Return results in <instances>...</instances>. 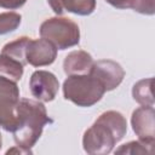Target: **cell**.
<instances>
[{"label":"cell","instance_id":"6da1fadb","mask_svg":"<svg viewBox=\"0 0 155 155\" xmlns=\"http://www.w3.org/2000/svg\"><path fill=\"white\" fill-rule=\"evenodd\" d=\"M127 132L125 116L116 110L102 113L82 137L84 150L90 155L109 154Z\"/></svg>","mask_w":155,"mask_h":155},{"label":"cell","instance_id":"7a4b0ae2","mask_svg":"<svg viewBox=\"0 0 155 155\" xmlns=\"http://www.w3.org/2000/svg\"><path fill=\"white\" fill-rule=\"evenodd\" d=\"M53 120L48 116L42 102L29 98L19 99L17 107V122L13 130V139L17 145L31 149L44 131L47 124Z\"/></svg>","mask_w":155,"mask_h":155},{"label":"cell","instance_id":"3957f363","mask_svg":"<svg viewBox=\"0 0 155 155\" xmlns=\"http://www.w3.org/2000/svg\"><path fill=\"white\" fill-rule=\"evenodd\" d=\"M105 90L91 74L68 75L63 82V96L78 107L88 108L102 99Z\"/></svg>","mask_w":155,"mask_h":155},{"label":"cell","instance_id":"277c9868","mask_svg":"<svg viewBox=\"0 0 155 155\" xmlns=\"http://www.w3.org/2000/svg\"><path fill=\"white\" fill-rule=\"evenodd\" d=\"M40 36L52 42L57 50H67L80 42V29L70 18L51 17L41 23Z\"/></svg>","mask_w":155,"mask_h":155},{"label":"cell","instance_id":"5b68a950","mask_svg":"<svg viewBox=\"0 0 155 155\" xmlns=\"http://www.w3.org/2000/svg\"><path fill=\"white\" fill-rule=\"evenodd\" d=\"M19 103V87L17 82L0 76V127L13 132L17 122V107Z\"/></svg>","mask_w":155,"mask_h":155},{"label":"cell","instance_id":"8992f818","mask_svg":"<svg viewBox=\"0 0 155 155\" xmlns=\"http://www.w3.org/2000/svg\"><path fill=\"white\" fill-rule=\"evenodd\" d=\"M88 74L94 76L102 84L105 92L115 90L125 78L124 68L111 59H99L93 62Z\"/></svg>","mask_w":155,"mask_h":155},{"label":"cell","instance_id":"52a82bcc","mask_svg":"<svg viewBox=\"0 0 155 155\" xmlns=\"http://www.w3.org/2000/svg\"><path fill=\"white\" fill-rule=\"evenodd\" d=\"M29 87L33 97L40 102H51L56 98L59 81L56 75L47 70H35L29 80Z\"/></svg>","mask_w":155,"mask_h":155},{"label":"cell","instance_id":"ba28073f","mask_svg":"<svg viewBox=\"0 0 155 155\" xmlns=\"http://www.w3.org/2000/svg\"><path fill=\"white\" fill-rule=\"evenodd\" d=\"M155 110L154 107L142 105L133 110L131 125L139 140L155 144Z\"/></svg>","mask_w":155,"mask_h":155},{"label":"cell","instance_id":"9c48e42d","mask_svg":"<svg viewBox=\"0 0 155 155\" xmlns=\"http://www.w3.org/2000/svg\"><path fill=\"white\" fill-rule=\"evenodd\" d=\"M57 48L48 40L41 39H30L25 51V59L33 67H45L50 65L56 61Z\"/></svg>","mask_w":155,"mask_h":155},{"label":"cell","instance_id":"30bf717a","mask_svg":"<svg viewBox=\"0 0 155 155\" xmlns=\"http://www.w3.org/2000/svg\"><path fill=\"white\" fill-rule=\"evenodd\" d=\"M47 2L58 16L64 11L78 16H88L96 8V0H47Z\"/></svg>","mask_w":155,"mask_h":155},{"label":"cell","instance_id":"8fae6325","mask_svg":"<svg viewBox=\"0 0 155 155\" xmlns=\"http://www.w3.org/2000/svg\"><path fill=\"white\" fill-rule=\"evenodd\" d=\"M92 56L84 51L76 50L68 53L63 61V70L67 75H78V74H87L93 64Z\"/></svg>","mask_w":155,"mask_h":155},{"label":"cell","instance_id":"7c38bea8","mask_svg":"<svg viewBox=\"0 0 155 155\" xmlns=\"http://www.w3.org/2000/svg\"><path fill=\"white\" fill-rule=\"evenodd\" d=\"M23 71L24 65L19 61L5 53H0V76H5L17 82L22 79Z\"/></svg>","mask_w":155,"mask_h":155},{"label":"cell","instance_id":"4fadbf2b","mask_svg":"<svg viewBox=\"0 0 155 155\" xmlns=\"http://www.w3.org/2000/svg\"><path fill=\"white\" fill-rule=\"evenodd\" d=\"M151 85H153V78L139 80L138 82H136L133 85L132 97L140 105H150V107L154 105V97H153Z\"/></svg>","mask_w":155,"mask_h":155},{"label":"cell","instance_id":"5bb4252c","mask_svg":"<svg viewBox=\"0 0 155 155\" xmlns=\"http://www.w3.org/2000/svg\"><path fill=\"white\" fill-rule=\"evenodd\" d=\"M29 40H30V38H28V36H21L13 41H10L2 47L1 53H5V54L19 61L23 65H25L27 64L25 51H27Z\"/></svg>","mask_w":155,"mask_h":155},{"label":"cell","instance_id":"9a60e30c","mask_svg":"<svg viewBox=\"0 0 155 155\" xmlns=\"http://www.w3.org/2000/svg\"><path fill=\"white\" fill-rule=\"evenodd\" d=\"M116 154H153L154 144L145 143L143 140H132L126 144H122L115 150Z\"/></svg>","mask_w":155,"mask_h":155},{"label":"cell","instance_id":"2e32d148","mask_svg":"<svg viewBox=\"0 0 155 155\" xmlns=\"http://www.w3.org/2000/svg\"><path fill=\"white\" fill-rule=\"evenodd\" d=\"M22 21V16L17 12H2L0 13V35H5L15 31Z\"/></svg>","mask_w":155,"mask_h":155},{"label":"cell","instance_id":"e0dca14e","mask_svg":"<svg viewBox=\"0 0 155 155\" xmlns=\"http://www.w3.org/2000/svg\"><path fill=\"white\" fill-rule=\"evenodd\" d=\"M131 8L138 13L151 16L155 12V0H133Z\"/></svg>","mask_w":155,"mask_h":155},{"label":"cell","instance_id":"ac0fdd59","mask_svg":"<svg viewBox=\"0 0 155 155\" xmlns=\"http://www.w3.org/2000/svg\"><path fill=\"white\" fill-rule=\"evenodd\" d=\"M25 2L27 0H0V6L8 10H16L22 7Z\"/></svg>","mask_w":155,"mask_h":155},{"label":"cell","instance_id":"d6986e66","mask_svg":"<svg viewBox=\"0 0 155 155\" xmlns=\"http://www.w3.org/2000/svg\"><path fill=\"white\" fill-rule=\"evenodd\" d=\"M105 1L115 8L125 10V8H131L133 0H105Z\"/></svg>","mask_w":155,"mask_h":155},{"label":"cell","instance_id":"ffe728a7","mask_svg":"<svg viewBox=\"0 0 155 155\" xmlns=\"http://www.w3.org/2000/svg\"><path fill=\"white\" fill-rule=\"evenodd\" d=\"M31 154L33 151H31V149H27V148H23V147H19V145H17V147H15V148H11V149H8L7 151H6V154Z\"/></svg>","mask_w":155,"mask_h":155},{"label":"cell","instance_id":"44dd1931","mask_svg":"<svg viewBox=\"0 0 155 155\" xmlns=\"http://www.w3.org/2000/svg\"><path fill=\"white\" fill-rule=\"evenodd\" d=\"M2 147V137H1V133H0V149Z\"/></svg>","mask_w":155,"mask_h":155}]
</instances>
